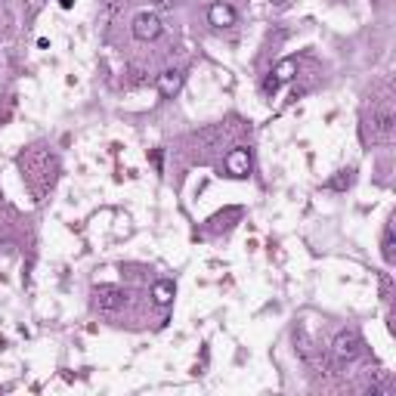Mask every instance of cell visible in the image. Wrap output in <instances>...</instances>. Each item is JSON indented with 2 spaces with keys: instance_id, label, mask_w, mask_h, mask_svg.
Wrapping results in <instances>:
<instances>
[{
  "instance_id": "cell-9",
  "label": "cell",
  "mask_w": 396,
  "mask_h": 396,
  "mask_svg": "<svg viewBox=\"0 0 396 396\" xmlns=\"http://www.w3.org/2000/svg\"><path fill=\"white\" fill-rule=\"evenodd\" d=\"M272 74H276V80H278V84H285V80H291V78H294V74H297V59H291V56H288V59H282L276 68H272Z\"/></svg>"
},
{
  "instance_id": "cell-5",
  "label": "cell",
  "mask_w": 396,
  "mask_h": 396,
  "mask_svg": "<svg viewBox=\"0 0 396 396\" xmlns=\"http://www.w3.org/2000/svg\"><path fill=\"white\" fill-rule=\"evenodd\" d=\"M158 93L161 96H177L179 93V87H183V72L179 68H167V72H161L158 74Z\"/></svg>"
},
{
  "instance_id": "cell-15",
  "label": "cell",
  "mask_w": 396,
  "mask_h": 396,
  "mask_svg": "<svg viewBox=\"0 0 396 396\" xmlns=\"http://www.w3.org/2000/svg\"><path fill=\"white\" fill-rule=\"evenodd\" d=\"M270 3H278V6H282V3H288V0H270Z\"/></svg>"
},
{
  "instance_id": "cell-6",
  "label": "cell",
  "mask_w": 396,
  "mask_h": 396,
  "mask_svg": "<svg viewBox=\"0 0 396 396\" xmlns=\"http://www.w3.org/2000/svg\"><path fill=\"white\" fill-rule=\"evenodd\" d=\"M208 19H210V25H217V28H229V25H235V10L226 3H214L208 10Z\"/></svg>"
},
{
  "instance_id": "cell-3",
  "label": "cell",
  "mask_w": 396,
  "mask_h": 396,
  "mask_svg": "<svg viewBox=\"0 0 396 396\" xmlns=\"http://www.w3.org/2000/svg\"><path fill=\"white\" fill-rule=\"evenodd\" d=\"M130 28H133L136 41H155V37L161 34V19L155 16V12H140Z\"/></svg>"
},
{
  "instance_id": "cell-1",
  "label": "cell",
  "mask_w": 396,
  "mask_h": 396,
  "mask_svg": "<svg viewBox=\"0 0 396 396\" xmlns=\"http://www.w3.org/2000/svg\"><path fill=\"white\" fill-rule=\"evenodd\" d=\"M124 303H127V294H124L121 288H115V285H99V288H93V307H96L99 313H118Z\"/></svg>"
},
{
  "instance_id": "cell-14",
  "label": "cell",
  "mask_w": 396,
  "mask_h": 396,
  "mask_svg": "<svg viewBox=\"0 0 396 396\" xmlns=\"http://www.w3.org/2000/svg\"><path fill=\"white\" fill-rule=\"evenodd\" d=\"M59 6H62V10H72V6H74V0H59Z\"/></svg>"
},
{
  "instance_id": "cell-2",
  "label": "cell",
  "mask_w": 396,
  "mask_h": 396,
  "mask_svg": "<svg viewBox=\"0 0 396 396\" xmlns=\"http://www.w3.org/2000/svg\"><path fill=\"white\" fill-rule=\"evenodd\" d=\"M362 350V340H359L356 331H340L338 338L331 340V359L334 362H350V359L359 356Z\"/></svg>"
},
{
  "instance_id": "cell-7",
  "label": "cell",
  "mask_w": 396,
  "mask_h": 396,
  "mask_svg": "<svg viewBox=\"0 0 396 396\" xmlns=\"http://www.w3.org/2000/svg\"><path fill=\"white\" fill-rule=\"evenodd\" d=\"M393 121L396 118H393V109H390V105H384V109L371 118V124H375V130H377L381 140H390V136H393Z\"/></svg>"
},
{
  "instance_id": "cell-13",
  "label": "cell",
  "mask_w": 396,
  "mask_h": 396,
  "mask_svg": "<svg viewBox=\"0 0 396 396\" xmlns=\"http://www.w3.org/2000/svg\"><path fill=\"white\" fill-rule=\"evenodd\" d=\"M155 10H173V0H152Z\"/></svg>"
},
{
  "instance_id": "cell-4",
  "label": "cell",
  "mask_w": 396,
  "mask_h": 396,
  "mask_svg": "<svg viewBox=\"0 0 396 396\" xmlns=\"http://www.w3.org/2000/svg\"><path fill=\"white\" fill-rule=\"evenodd\" d=\"M223 164H226V173L229 177H248V170H251V152H248V148H232V152L226 155V161H223Z\"/></svg>"
},
{
  "instance_id": "cell-8",
  "label": "cell",
  "mask_w": 396,
  "mask_h": 396,
  "mask_svg": "<svg viewBox=\"0 0 396 396\" xmlns=\"http://www.w3.org/2000/svg\"><path fill=\"white\" fill-rule=\"evenodd\" d=\"M152 300L158 303V307H167V303L173 300V282H167V278L155 282L152 285Z\"/></svg>"
},
{
  "instance_id": "cell-10",
  "label": "cell",
  "mask_w": 396,
  "mask_h": 396,
  "mask_svg": "<svg viewBox=\"0 0 396 396\" xmlns=\"http://www.w3.org/2000/svg\"><path fill=\"white\" fill-rule=\"evenodd\" d=\"M353 186V170L346 167V170H338L331 179H328V189H334V192H344V189H350Z\"/></svg>"
},
{
  "instance_id": "cell-11",
  "label": "cell",
  "mask_w": 396,
  "mask_h": 396,
  "mask_svg": "<svg viewBox=\"0 0 396 396\" xmlns=\"http://www.w3.org/2000/svg\"><path fill=\"white\" fill-rule=\"evenodd\" d=\"M381 254L384 260H387L390 266L396 263V254H393V223H387V229H384V241H381Z\"/></svg>"
},
{
  "instance_id": "cell-12",
  "label": "cell",
  "mask_w": 396,
  "mask_h": 396,
  "mask_svg": "<svg viewBox=\"0 0 396 396\" xmlns=\"http://www.w3.org/2000/svg\"><path fill=\"white\" fill-rule=\"evenodd\" d=\"M278 87H282V84H278V80H276V74H272V72H270V78H266V80H263V93H270V96H272V93H276V90H278Z\"/></svg>"
}]
</instances>
